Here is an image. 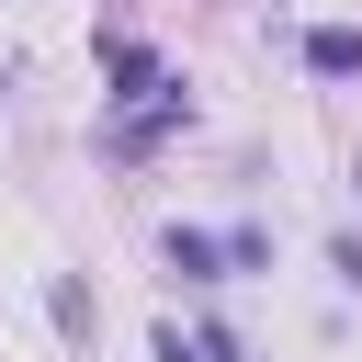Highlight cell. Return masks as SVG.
<instances>
[{"label": "cell", "mask_w": 362, "mask_h": 362, "mask_svg": "<svg viewBox=\"0 0 362 362\" xmlns=\"http://www.w3.org/2000/svg\"><path fill=\"white\" fill-rule=\"evenodd\" d=\"M305 57L339 79V68H362V34H351V23H328V34H305Z\"/></svg>", "instance_id": "1"}, {"label": "cell", "mask_w": 362, "mask_h": 362, "mask_svg": "<svg viewBox=\"0 0 362 362\" xmlns=\"http://www.w3.org/2000/svg\"><path fill=\"white\" fill-rule=\"evenodd\" d=\"M158 362H226V351H215V339H181V328H170V339H158Z\"/></svg>", "instance_id": "2"}]
</instances>
